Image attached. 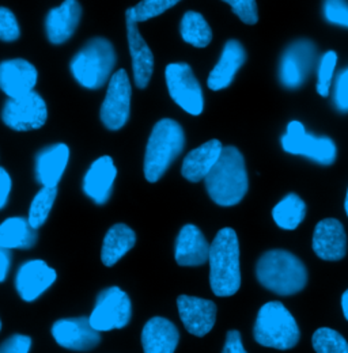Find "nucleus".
<instances>
[{
  "label": "nucleus",
  "mask_w": 348,
  "mask_h": 353,
  "mask_svg": "<svg viewBox=\"0 0 348 353\" xmlns=\"http://www.w3.org/2000/svg\"><path fill=\"white\" fill-rule=\"evenodd\" d=\"M165 79L174 102L192 116L202 114L204 109L203 90L186 63H172L166 67Z\"/></svg>",
  "instance_id": "obj_9"
},
{
  "label": "nucleus",
  "mask_w": 348,
  "mask_h": 353,
  "mask_svg": "<svg viewBox=\"0 0 348 353\" xmlns=\"http://www.w3.org/2000/svg\"><path fill=\"white\" fill-rule=\"evenodd\" d=\"M130 296L119 287H109L98 294L88 321L93 329L101 333L126 327L130 323Z\"/></svg>",
  "instance_id": "obj_7"
},
{
  "label": "nucleus",
  "mask_w": 348,
  "mask_h": 353,
  "mask_svg": "<svg viewBox=\"0 0 348 353\" xmlns=\"http://www.w3.org/2000/svg\"><path fill=\"white\" fill-rule=\"evenodd\" d=\"M324 17L328 22L348 29V3L343 0H328L324 3Z\"/></svg>",
  "instance_id": "obj_35"
},
{
  "label": "nucleus",
  "mask_w": 348,
  "mask_h": 353,
  "mask_svg": "<svg viewBox=\"0 0 348 353\" xmlns=\"http://www.w3.org/2000/svg\"><path fill=\"white\" fill-rule=\"evenodd\" d=\"M313 250L324 261H340L347 253V235L336 219L320 221L313 234Z\"/></svg>",
  "instance_id": "obj_18"
},
{
  "label": "nucleus",
  "mask_w": 348,
  "mask_h": 353,
  "mask_svg": "<svg viewBox=\"0 0 348 353\" xmlns=\"http://www.w3.org/2000/svg\"><path fill=\"white\" fill-rule=\"evenodd\" d=\"M180 341V333L172 321L155 316L147 321L142 330L144 353H174Z\"/></svg>",
  "instance_id": "obj_23"
},
{
  "label": "nucleus",
  "mask_w": 348,
  "mask_h": 353,
  "mask_svg": "<svg viewBox=\"0 0 348 353\" xmlns=\"http://www.w3.org/2000/svg\"><path fill=\"white\" fill-rule=\"evenodd\" d=\"M56 270L43 260H32L19 266L15 288L25 302H35L56 281Z\"/></svg>",
  "instance_id": "obj_16"
},
{
  "label": "nucleus",
  "mask_w": 348,
  "mask_h": 353,
  "mask_svg": "<svg viewBox=\"0 0 348 353\" xmlns=\"http://www.w3.org/2000/svg\"><path fill=\"white\" fill-rule=\"evenodd\" d=\"M52 336L60 347L78 352L90 351L101 341L99 333L93 329L87 316L56 321L52 326Z\"/></svg>",
  "instance_id": "obj_12"
},
{
  "label": "nucleus",
  "mask_w": 348,
  "mask_h": 353,
  "mask_svg": "<svg viewBox=\"0 0 348 353\" xmlns=\"http://www.w3.org/2000/svg\"><path fill=\"white\" fill-rule=\"evenodd\" d=\"M311 344L316 353H348L347 340L331 327H320L314 332Z\"/></svg>",
  "instance_id": "obj_31"
},
{
  "label": "nucleus",
  "mask_w": 348,
  "mask_h": 353,
  "mask_svg": "<svg viewBox=\"0 0 348 353\" xmlns=\"http://www.w3.org/2000/svg\"><path fill=\"white\" fill-rule=\"evenodd\" d=\"M39 239L37 230L30 225L28 219L8 218L0 224V248L32 249Z\"/></svg>",
  "instance_id": "obj_27"
},
{
  "label": "nucleus",
  "mask_w": 348,
  "mask_h": 353,
  "mask_svg": "<svg viewBox=\"0 0 348 353\" xmlns=\"http://www.w3.org/2000/svg\"><path fill=\"white\" fill-rule=\"evenodd\" d=\"M130 95L132 88L128 74L126 70H119L108 83L99 114L102 124L109 131H119L127 124L130 119Z\"/></svg>",
  "instance_id": "obj_11"
},
{
  "label": "nucleus",
  "mask_w": 348,
  "mask_h": 353,
  "mask_svg": "<svg viewBox=\"0 0 348 353\" xmlns=\"http://www.w3.org/2000/svg\"><path fill=\"white\" fill-rule=\"evenodd\" d=\"M335 103L340 112H348V68L342 71L336 79Z\"/></svg>",
  "instance_id": "obj_38"
},
{
  "label": "nucleus",
  "mask_w": 348,
  "mask_h": 353,
  "mask_svg": "<svg viewBox=\"0 0 348 353\" xmlns=\"http://www.w3.org/2000/svg\"><path fill=\"white\" fill-rule=\"evenodd\" d=\"M21 36L17 17L10 8L0 7V41L12 43Z\"/></svg>",
  "instance_id": "obj_34"
},
{
  "label": "nucleus",
  "mask_w": 348,
  "mask_h": 353,
  "mask_svg": "<svg viewBox=\"0 0 348 353\" xmlns=\"http://www.w3.org/2000/svg\"><path fill=\"white\" fill-rule=\"evenodd\" d=\"M70 159V150L59 143L43 150L36 162L37 181L45 188H57Z\"/></svg>",
  "instance_id": "obj_25"
},
{
  "label": "nucleus",
  "mask_w": 348,
  "mask_h": 353,
  "mask_svg": "<svg viewBox=\"0 0 348 353\" xmlns=\"http://www.w3.org/2000/svg\"><path fill=\"white\" fill-rule=\"evenodd\" d=\"M0 330H1V321H0Z\"/></svg>",
  "instance_id": "obj_44"
},
{
  "label": "nucleus",
  "mask_w": 348,
  "mask_h": 353,
  "mask_svg": "<svg viewBox=\"0 0 348 353\" xmlns=\"http://www.w3.org/2000/svg\"><path fill=\"white\" fill-rule=\"evenodd\" d=\"M136 243V234L127 224L112 225L102 242L101 261L105 266L117 264Z\"/></svg>",
  "instance_id": "obj_26"
},
{
  "label": "nucleus",
  "mask_w": 348,
  "mask_h": 353,
  "mask_svg": "<svg viewBox=\"0 0 348 353\" xmlns=\"http://www.w3.org/2000/svg\"><path fill=\"white\" fill-rule=\"evenodd\" d=\"M210 285L219 298L233 296L241 287L240 243L233 228H222L210 246Z\"/></svg>",
  "instance_id": "obj_2"
},
{
  "label": "nucleus",
  "mask_w": 348,
  "mask_h": 353,
  "mask_svg": "<svg viewBox=\"0 0 348 353\" xmlns=\"http://www.w3.org/2000/svg\"><path fill=\"white\" fill-rule=\"evenodd\" d=\"M210 243L195 224H185L175 239L174 259L181 266H200L209 261Z\"/></svg>",
  "instance_id": "obj_20"
},
{
  "label": "nucleus",
  "mask_w": 348,
  "mask_h": 353,
  "mask_svg": "<svg viewBox=\"0 0 348 353\" xmlns=\"http://www.w3.org/2000/svg\"><path fill=\"white\" fill-rule=\"evenodd\" d=\"M233 12L246 25H255L259 21L258 3L255 0H227Z\"/></svg>",
  "instance_id": "obj_36"
},
{
  "label": "nucleus",
  "mask_w": 348,
  "mask_h": 353,
  "mask_svg": "<svg viewBox=\"0 0 348 353\" xmlns=\"http://www.w3.org/2000/svg\"><path fill=\"white\" fill-rule=\"evenodd\" d=\"M222 353H248L244 348L242 339L238 330H230L227 333Z\"/></svg>",
  "instance_id": "obj_39"
},
{
  "label": "nucleus",
  "mask_w": 348,
  "mask_h": 353,
  "mask_svg": "<svg viewBox=\"0 0 348 353\" xmlns=\"http://www.w3.org/2000/svg\"><path fill=\"white\" fill-rule=\"evenodd\" d=\"M126 23L135 83L139 88H146L154 72V54L139 33L137 22L132 14V7L126 11Z\"/></svg>",
  "instance_id": "obj_17"
},
{
  "label": "nucleus",
  "mask_w": 348,
  "mask_h": 353,
  "mask_svg": "<svg viewBox=\"0 0 348 353\" xmlns=\"http://www.w3.org/2000/svg\"><path fill=\"white\" fill-rule=\"evenodd\" d=\"M46 103L36 91L17 99L8 98L1 110L3 123L17 132L40 130L46 123Z\"/></svg>",
  "instance_id": "obj_10"
},
{
  "label": "nucleus",
  "mask_w": 348,
  "mask_h": 353,
  "mask_svg": "<svg viewBox=\"0 0 348 353\" xmlns=\"http://www.w3.org/2000/svg\"><path fill=\"white\" fill-rule=\"evenodd\" d=\"M82 7L77 0H66L59 7L52 8L45 19V32L48 40L55 45L68 41L81 21Z\"/></svg>",
  "instance_id": "obj_19"
},
{
  "label": "nucleus",
  "mask_w": 348,
  "mask_h": 353,
  "mask_svg": "<svg viewBox=\"0 0 348 353\" xmlns=\"http://www.w3.org/2000/svg\"><path fill=\"white\" fill-rule=\"evenodd\" d=\"M246 60V52L242 44L237 40H230L224 44L220 59L217 65L209 75L207 85L213 91H219L229 88L237 74V71L244 65Z\"/></svg>",
  "instance_id": "obj_22"
},
{
  "label": "nucleus",
  "mask_w": 348,
  "mask_h": 353,
  "mask_svg": "<svg viewBox=\"0 0 348 353\" xmlns=\"http://www.w3.org/2000/svg\"><path fill=\"white\" fill-rule=\"evenodd\" d=\"M306 216V204L297 193H289L272 210V218L283 230H296Z\"/></svg>",
  "instance_id": "obj_28"
},
{
  "label": "nucleus",
  "mask_w": 348,
  "mask_h": 353,
  "mask_svg": "<svg viewBox=\"0 0 348 353\" xmlns=\"http://www.w3.org/2000/svg\"><path fill=\"white\" fill-rule=\"evenodd\" d=\"M222 151L223 145L217 139L192 150L182 162L181 174L189 182H200L202 179H206L217 165Z\"/></svg>",
  "instance_id": "obj_24"
},
{
  "label": "nucleus",
  "mask_w": 348,
  "mask_h": 353,
  "mask_svg": "<svg viewBox=\"0 0 348 353\" xmlns=\"http://www.w3.org/2000/svg\"><path fill=\"white\" fill-rule=\"evenodd\" d=\"M177 3V0H143L136 7H132V14L137 23L146 22L164 14Z\"/></svg>",
  "instance_id": "obj_33"
},
{
  "label": "nucleus",
  "mask_w": 348,
  "mask_h": 353,
  "mask_svg": "<svg viewBox=\"0 0 348 353\" xmlns=\"http://www.w3.org/2000/svg\"><path fill=\"white\" fill-rule=\"evenodd\" d=\"M57 196V188H45L35 196L32 204H30V210H29V216L28 221L30 223V225L33 228H40L44 223L48 219L52 207L55 204Z\"/></svg>",
  "instance_id": "obj_30"
},
{
  "label": "nucleus",
  "mask_w": 348,
  "mask_h": 353,
  "mask_svg": "<svg viewBox=\"0 0 348 353\" xmlns=\"http://www.w3.org/2000/svg\"><path fill=\"white\" fill-rule=\"evenodd\" d=\"M253 336L262 347L287 351L298 344L301 332L296 318L283 303L268 302L259 310Z\"/></svg>",
  "instance_id": "obj_6"
},
{
  "label": "nucleus",
  "mask_w": 348,
  "mask_h": 353,
  "mask_svg": "<svg viewBox=\"0 0 348 353\" xmlns=\"http://www.w3.org/2000/svg\"><path fill=\"white\" fill-rule=\"evenodd\" d=\"M185 145L182 127L172 119L158 121L147 141L144 155V178L154 183L172 166Z\"/></svg>",
  "instance_id": "obj_4"
},
{
  "label": "nucleus",
  "mask_w": 348,
  "mask_h": 353,
  "mask_svg": "<svg viewBox=\"0 0 348 353\" xmlns=\"http://www.w3.org/2000/svg\"><path fill=\"white\" fill-rule=\"evenodd\" d=\"M117 169L110 157L105 155L93 162L84 178V192L95 204H105L112 193Z\"/></svg>",
  "instance_id": "obj_21"
},
{
  "label": "nucleus",
  "mask_w": 348,
  "mask_h": 353,
  "mask_svg": "<svg viewBox=\"0 0 348 353\" xmlns=\"http://www.w3.org/2000/svg\"><path fill=\"white\" fill-rule=\"evenodd\" d=\"M282 147L293 155H302L320 165L329 166L338 157V148L329 137H316L306 132L302 123L291 121L282 137Z\"/></svg>",
  "instance_id": "obj_8"
},
{
  "label": "nucleus",
  "mask_w": 348,
  "mask_h": 353,
  "mask_svg": "<svg viewBox=\"0 0 348 353\" xmlns=\"http://www.w3.org/2000/svg\"><path fill=\"white\" fill-rule=\"evenodd\" d=\"M204 182L209 196L218 205L233 207L238 204L249 188L245 161L240 150L233 145L223 147L217 165Z\"/></svg>",
  "instance_id": "obj_1"
},
{
  "label": "nucleus",
  "mask_w": 348,
  "mask_h": 353,
  "mask_svg": "<svg viewBox=\"0 0 348 353\" xmlns=\"http://www.w3.org/2000/svg\"><path fill=\"white\" fill-rule=\"evenodd\" d=\"M10 192H11V176L3 168H0V210L6 207Z\"/></svg>",
  "instance_id": "obj_40"
},
{
  "label": "nucleus",
  "mask_w": 348,
  "mask_h": 353,
  "mask_svg": "<svg viewBox=\"0 0 348 353\" xmlns=\"http://www.w3.org/2000/svg\"><path fill=\"white\" fill-rule=\"evenodd\" d=\"M11 265V252L0 248V283H3L8 274Z\"/></svg>",
  "instance_id": "obj_41"
},
{
  "label": "nucleus",
  "mask_w": 348,
  "mask_h": 353,
  "mask_svg": "<svg viewBox=\"0 0 348 353\" xmlns=\"http://www.w3.org/2000/svg\"><path fill=\"white\" fill-rule=\"evenodd\" d=\"M177 307L185 329L191 334L204 337L213 330L217 321V305L213 301L181 295L177 298Z\"/></svg>",
  "instance_id": "obj_14"
},
{
  "label": "nucleus",
  "mask_w": 348,
  "mask_h": 353,
  "mask_svg": "<svg viewBox=\"0 0 348 353\" xmlns=\"http://www.w3.org/2000/svg\"><path fill=\"white\" fill-rule=\"evenodd\" d=\"M342 309H343V314L348 321V290L342 296Z\"/></svg>",
  "instance_id": "obj_42"
},
{
  "label": "nucleus",
  "mask_w": 348,
  "mask_h": 353,
  "mask_svg": "<svg viewBox=\"0 0 348 353\" xmlns=\"http://www.w3.org/2000/svg\"><path fill=\"white\" fill-rule=\"evenodd\" d=\"M32 339L23 334H14L0 345V353H29Z\"/></svg>",
  "instance_id": "obj_37"
},
{
  "label": "nucleus",
  "mask_w": 348,
  "mask_h": 353,
  "mask_svg": "<svg viewBox=\"0 0 348 353\" xmlns=\"http://www.w3.org/2000/svg\"><path fill=\"white\" fill-rule=\"evenodd\" d=\"M314 54L316 48L309 40H300L290 45L282 56L280 83L287 88H301L311 70Z\"/></svg>",
  "instance_id": "obj_13"
},
{
  "label": "nucleus",
  "mask_w": 348,
  "mask_h": 353,
  "mask_svg": "<svg viewBox=\"0 0 348 353\" xmlns=\"http://www.w3.org/2000/svg\"><path fill=\"white\" fill-rule=\"evenodd\" d=\"M37 68L23 59H11L0 63V90L10 99H17L33 92L37 85Z\"/></svg>",
  "instance_id": "obj_15"
},
{
  "label": "nucleus",
  "mask_w": 348,
  "mask_h": 353,
  "mask_svg": "<svg viewBox=\"0 0 348 353\" xmlns=\"http://www.w3.org/2000/svg\"><path fill=\"white\" fill-rule=\"evenodd\" d=\"M256 276L262 287L280 296H290L302 291L307 284L304 263L287 250H269L258 261Z\"/></svg>",
  "instance_id": "obj_3"
},
{
  "label": "nucleus",
  "mask_w": 348,
  "mask_h": 353,
  "mask_svg": "<svg viewBox=\"0 0 348 353\" xmlns=\"http://www.w3.org/2000/svg\"><path fill=\"white\" fill-rule=\"evenodd\" d=\"M345 210H346V214L348 215V190L347 196H346V201H345Z\"/></svg>",
  "instance_id": "obj_43"
},
{
  "label": "nucleus",
  "mask_w": 348,
  "mask_h": 353,
  "mask_svg": "<svg viewBox=\"0 0 348 353\" xmlns=\"http://www.w3.org/2000/svg\"><path fill=\"white\" fill-rule=\"evenodd\" d=\"M180 33L186 44L206 48L213 41V30L204 17L196 11H188L181 19Z\"/></svg>",
  "instance_id": "obj_29"
},
{
  "label": "nucleus",
  "mask_w": 348,
  "mask_h": 353,
  "mask_svg": "<svg viewBox=\"0 0 348 353\" xmlns=\"http://www.w3.org/2000/svg\"><path fill=\"white\" fill-rule=\"evenodd\" d=\"M338 64V54L334 50L327 52L320 61L318 65V72H317V92L321 97H328L329 90H331V83L334 78V72Z\"/></svg>",
  "instance_id": "obj_32"
},
{
  "label": "nucleus",
  "mask_w": 348,
  "mask_h": 353,
  "mask_svg": "<svg viewBox=\"0 0 348 353\" xmlns=\"http://www.w3.org/2000/svg\"><path fill=\"white\" fill-rule=\"evenodd\" d=\"M116 52L112 43L102 37H95L71 60V72L75 81L88 90H98L105 86L113 77L116 65Z\"/></svg>",
  "instance_id": "obj_5"
}]
</instances>
